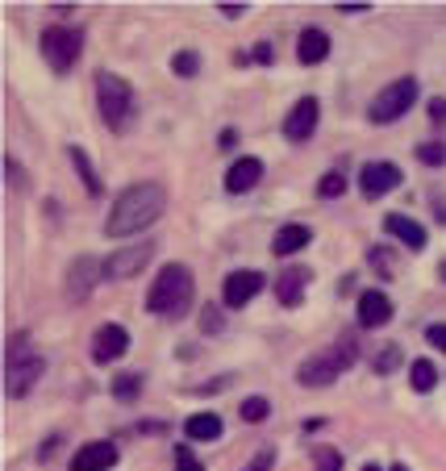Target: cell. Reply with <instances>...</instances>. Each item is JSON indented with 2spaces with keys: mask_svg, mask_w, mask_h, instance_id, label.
Here are the masks:
<instances>
[{
  "mask_svg": "<svg viewBox=\"0 0 446 471\" xmlns=\"http://www.w3.org/2000/svg\"><path fill=\"white\" fill-rule=\"evenodd\" d=\"M355 359H359V342H355V334H342L334 347H326V351L313 355V359H304L296 380H301L304 388H326V384H334L342 372H350Z\"/></svg>",
  "mask_w": 446,
  "mask_h": 471,
  "instance_id": "4",
  "label": "cell"
},
{
  "mask_svg": "<svg viewBox=\"0 0 446 471\" xmlns=\"http://www.w3.org/2000/svg\"><path fill=\"white\" fill-rule=\"evenodd\" d=\"M267 413H271L267 397H246L242 400V422H267Z\"/></svg>",
  "mask_w": 446,
  "mask_h": 471,
  "instance_id": "26",
  "label": "cell"
},
{
  "mask_svg": "<svg viewBox=\"0 0 446 471\" xmlns=\"http://www.w3.org/2000/svg\"><path fill=\"white\" fill-rule=\"evenodd\" d=\"M409 384H413V392H430V388L438 384V367L430 359H413V367H409Z\"/></svg>",
  "mask_w": 446,
  "mask_h": 471,
  "instance_id": "23",
  "label": "cell"
},
{
  "mask_svg": "<svg viewBox=\"0 0 446 471\" xmlns=\"http://www.w3.org/2000/svg\"><path fill=\"white\" fill-rule=\"evenodd\" d=\"M313 459H317V471H342V455L334 447H322Z\"/></svg>",
  "mask_w": 446,
  "mask_h": 471,
  "instance_id": "31",
  "label": "cell"
},
{
  "mask_svg": "<svg viewBox=\"0 0 446 471\" xmlns=\"http://www.w3.org/2000/svg\"><path fill=\"white\" fill-rule=\"evenodd\" d=\"M392 321V301H388L384 292H363L359 296V326L363 330H380Z\"/></svg>",
  "mask_w": 446,
  "mask_h": 471,
  "instance_id": "15",
  "label": "cell"
},
{
  "mask_svg": "<svg viewBox=\"0 0 446 471\" xmlns=\"http://www.w3.org/2000/svg\"><path fill=\"white\" fill-rule=\"evenodd\" d=\"M4 167H9V184L13 188H25V171H21V163H17V158H4Z\"/></svg>",
  "mask_w": 446,
  "mask_h": 471,
  "instance_id": "34",
  "label": "cell"
},
{
  "mask_svg": "<svg viewBox=\"0 0 446 471\" xmlns=\"http://www.w3.org/2000/svg\"><path fill=\"white\" fill-rule=\"evenodd\" d=\"M117 463V447L113 442H84V447L72 455L67 471H109Z\"/></svg>",
  "mask_w": 446,
  "mask_h": 471,
  "instance_id": "13",
  "label": "cell"
},
{
  "mask_svg": "<svg viewBox=\"0 0 446 471\" xmlns=\"http://www.w3.org/2000/svg\"><path fill=\"white\" fill-rule=\"evenodd\" d=\"M205 330H218V309H213V304L205 309Z\"/></svg>",
  "mask_w": 446,
  "mask_h": 471,
  "instance_id": "39",
  "label": "cell"
},
{
  "mask_svg": "<svg viewBox=\"0 0 446 471\" xmlns=\"http://www.w3.org/2000/svg\"><path fill=\"white\" fill-rule=\"evenodd\" d=\"M367 263L375 267V276H380V279H397V271H400L397 254L388 251V246H372V254H367Z\"/></svg>",
  "mask_w": 446,
  "mask_h": 471,
  "instance_id": "24",
  "label": "cell"
},
{
  "mask_svg": "<svg viewBox=\"0 0 446 471\" xmlns=\"http://www.w3.org/2000/svg\"><path fill=\"white\" fill-rule=\"evenodd\" d=\"M413 100H417V80H413V75H400V80H392V84L372 100L367 117H372L375 125H388V121L405 117V113L413 109Z\"/></svg>",
  "mask_w": 446,
  "mask_h": 471,
  "instance_id": "6",
  "label": "cell"
},
{
  "mask_svg": "<svg viewBox=\"0 0 446 471\" xmlns=\"http://www.w3.org/2000/svg\"><path fill=\"white\" fill-rule=\"evenodd\" d=\"M384 230L392 234L397 242H405L409 251H422V246H425V230H422V226H417L413 218H405V213H388V218H384Z\"/></svg>",
  "mask_w": 446,
  "mask_h": 471,
  "instance_id": "20",
  "label": "cell"
},
{
  "mask_svg": "<svg viewBox=\"0 0 446 471\" xmlns=\"http://www.w3.org/2000/svg\"><path fill=\"white\" fill-rule=\"evenodd\" d=\"M263 180V158H238L234 167H229V176H226V188L229 193H251L254 184Z\"/></svg>",
  "mask_w": 446,
  "mask_h": 471,
  "instance_id": "18",
  "label": "cell"
},
{
  "mask_svg": "<svg viewBox=\"0 0 446 471\" xmlns=\"http://www.w3.org/2000/svg\"><path fill=\"white\" fill-rule=\"evenodd\" d=\"M42 372H47V363L38 359V355L17 359V363H4V392H9L13 400L30 397V392L38 388V380H42Z\"/></svg>",
  "mask_w": 446,
  "mask_h": 471,
  "instance_id": "9",
  "label": "cell"
},
{
  "mask_svg": "<svg viewBox=\"0 0 446 471\" xmlns=\"http://www.w3.org/2000/svg\"><path fill=\"white\" fill-rule=\"evenodd\" d=\"M67 155H72L75 171H80V184H84V193H88V196H100V193H105V184H100V176L92 171V163H88V155H84V150H80V146H72Z\"/></svg>",
  "mask_w": 446,
  "mask_h": 471,
  "instance_id": "22",
  "label": "cell"
},
{
  "mask_svg": "<svg viewBox=\"0 0 446 471\" xmlns=\"http://www.w3.org/2000/svg\"><path fill=\"white\" fill-rule=\"evenodd\" d=\"M317 117H322L317 97H301L288 109V117H284V138H288V142H309L317 130Z\"/></svg>",
  "mask_w": 446,
  "mask_h": 471,
  "instance_id": "10",
  "label": "cell"
},
{
  "mask_svg": "<svg viewBox=\"0 0 446 471\" xmlns=\"http://www.w3.org/2000/svg\"><path fill=\"white\" fill-rule=\"evenodd\" d=\"M400 180H405V171L397 163H363V171H359V188L367 201H380L384 193L400 188Z\"/></svg>",
  "mask_w": 446,
  "mask_h": 471,
  "instance_id": "11",
  "label": "cell"
},
{
  "mask_svg": "<svg viewBox=\"0 0 446 471\" xmlns=\"http://www.w3.org/2000/svg\"><path fill=\"white\" fill-rule=\"evenodd\" d=\"M254 59H259V63H271V47H267V42H259V47H254Z\"/></svg>",
  "mask_w": 446,
  "mask_h": 471,
  "instance_id": "38",
  "label": "cell"
},
{
  "mask_svg": "<svg viewBox=\"0 0 446 471\" xmlns=\"http://www.w3.org/2000/svg\"><path fill=\"white\" fill-rule=\"evenodd\" d=\"M42 59L50 63V72H72L75 59H80V50H84V34L72 30V25H50L47 34H42Z\"/></svg>",
  "mask_w": 446,
  "mask_h": 471,
  "instance_id": "5",
  "label": "cell"
},
{
  "mask_svg": "<svg viewBox=\"0 0 446 471\" xmlns=\"http://www.w3.org/2000/svg\"><path fill=\"white\" fill-rule=\"evenodd\" d=\"M171 67H176V75H184V80H193V75L201 72V55H196V50H180Z\"/></svg>",
  "mask_w": 446,
  "mask_h": 471,
  "instance_id": "27",
  "label": "cell"
},
{
  "mask_svg": "<svg viewBox=\"0 0 446 471\" xmlns=\"http://www.w3.org/2000/svg\"><path fill=\"white\" fill-rule=\"evenodd\" d=\"M259 292H263V276L242 267V271H229L226 276V284H221V301H226V309H246Z\"/></svg>",
  "mask_w": 446,
  "mask_h": 471,
  "instance_id": "12",
  "label": "cell"
},
{
  "mask_svg": "<svg viewBox=\"0 0 446 471\" xmlns=\"http://www.w3.org/2000/svg\"><path fill=\"white\" fill-rule=\"evenodd\" d=\"M425 338H430V342L438 347V351L446 355V326H430V330H425Z\"/></svg>",
  "mask_w": 446,
  "mask_h": 471,
  "instance_id": "35",
  "label": "cell"
},
{
  "mask_svg": "<svg viewBox=\"0 0 446 471\" xmlns=\"http://www.w3.org/2000/svg\"><path fill=\"white\" fill-rule=\"evenodd\" d=\"M392 471H409V467H405V463H392Z\"/></svg>",
  "mask_w": 446,
  "mask_h": 471,
  "instance_id": "41",
  "label": "cell"
},
{
  "mask_svg": "<svg viewBox=\"0 0 446 471\" xmlns=\"http://www.w3.org/2000/svg\"><path fill=\"white\" fill-rule=\"evenodd\" d=\"M309 267H292V271H279V279H276V296H279V304H288V309H296V304L304 301V288H309Z\"/></svg>",
  "mask_w": 446,
  "mask_h": 471,
  "instance_id": "16",
  "label": "cell"
},
{
  "mask_svg": "<svg viewBox=\"0 0 446 471\" xmlns=\"http://www.w3.org/2000/svg\"><path fill=\"white\" fill-rule=\"evenodd\" d=\"M163 209H167V193H163V184L155 180H142V184H130L125 193L113 201L109 209V238H133V234L150 230L159 218H163Z\"/></svg>",
  "mask_w": 446,
  "mask_h": 471,
  "instance_id": "1",
  "label": "cell"
},
{
  "mask_svg": "<svg viewBox=\"0 0 446 471\" xmlns=\"http://www.w3.org/2000/svg\"><path fill=\"white\" fill-rule=\"evenodd\" d=\"M150 259H155V242H130V246H121V251H113L109 259H105V276L133 279Z\"/></svg>",
  "mask_w": 446,
  "mask_h": 471,
  "instance_id": "7",
  "label": "cell"
},
{
  "mask_svg": "<svg viewBox=\"0 0 446 471\" xmlns=\"http://www.w3.org/2000/svg\"><path fill=\"white\" fill-rule=\"evenodd\" d=\"M347 193V180L338 176V171H326L322 180H317V196H342Z\"/></svg>",
  "mask_w": 446,
  "mask_h": 471,
  "instance_id": "29",
  "label": "cell"
},
{
  "mask_svg": "<svg viewBox=\"0 0 446 471\" xmlns=\"http://www.w3.org/2000/svg\"><path fill=\"white\" fill-rule=\"evenodd\" d=\"M184 434L193 438V442H218L221 438V417L218 413H193V417L184 422Z\"/></svg>",
  "mask_w": 446,
  "mask_h": 471,
  "instance_id": "21",
  "label": "cell"
},
{
  "mask_svg": "<svg viewBox=\"0 0 446 471\" xmlns=\"http://www.w3.org/2000/svg\"><path fill=\"white\" fill-rule=\"evenodd\" d=\"M193 271L184 263H167L150 284V296H146V309L155 317H167V321H180L188 309H193Z\"/></svg>",
  "mask_w": 446,
  "mask_h": 471,
  "instance_id": "2",
  "label": "cell"
},
{
  "mask_svg": "<svg viewBox=\"0 0 446 471\" xmlns=\"http://www.w3.org/2000/svg\"><path fill=\"white\" fill-rule=\"evenodd\" d=\"M176 471H205V463H196V455L188 447H176Z\"/></svg>",
  "mask_w": 446,
  "mask_h": 471,
  "instance_id": "33",
  "label": "cell"
},
{
  "mask_svg": "<svg viewBox=\"0 0 446 471\" xmlns=\"http://www.w3.org/2000/svg\"><path fill=\"white\" fill-rule=\"evenodd\" d=\"M417 158H422L425 167H438V163H446V146L442 142H422L417 146Z\"/></svg>",
  "mask_w": 446,
  "mask_h": 471,
  "instance_id": "30",
  "label": "cell"
},
{
  "mask_svg": "<svg viewBox=\"0 0 446 471\" xmlns=\"http://www.w3.org/2000/svg\"><path fill=\"white\" fill-rule=\"evenodd\" d=\"M309 242H313V230H309V226H296V221H292V226H279V230H276V238H271V251H276L279 259H288V254L304 251Z\"/></svg>",
  "mask_w": 446,
  "mask_h": 471,
  "instance_id": "19",
  "label": "cell"
},
{
  "mask_svg": "<svg viewBox=\"0 0 446 471\" xmlns=\"http://www.w3.org/2000/svg\"><path fill=\"white\" fill-rule=\"evenodd\" d=\"M218 142H221V146H226V150H229V146L238 142V133H234V130H226V133H221V138H218Z\"/></svg>",
  "mask_w": 446,
  "mask_h": 471,
  "instance_id": "40",
  "label": "cell"
},
{
  "mask_svg": "<svg viewBox=\"0 0 446 471\" xmlns=\"http://www.w3.org/2000/svg\"><path fill=\"white\" fill-rule=\"evenodd\" d=\"M271 463H276V447H263V450H254V459L242 471H271Z\"/></svg>",
  "mask_w": 446,
  "mask_h": 471,
  "instance_id": "32",
  "label": "cell"
},
{
  "mask_svg": "<svg viewBox=\"0 0 446 471\" xmlns=\"http://www.w3.org/2000/svg\"><path fill=\"white\" fill-rule=\"evenodd\" d=\"M400 359H405V355H400V347H397V342H384V351L375 355V372H380V375H388V372H392V367H397Z\"/></svg>",
  "mask_w": 446,
  "mask_h": 471,
  "instance_id": "28",
  "label": "cell"
},
{
  "mask_svg": "<svg viewBox=\"0 0 446 471\" xmlns=\"http://www.w3.org/2000/svg\"><path fill=\"white\" fill-rule=\"evenodd\" d=\"M218 9H221V13H226L229 21H234V17H242V13H246V4H218Z\"/></svg>",
  "mask_w": 446,
  "mask_h": 471,
  "instance_id": "37",
  "label": "cell"
},
{
  "mask_svg": "<svg viewBox=\"0 0 446 471\" xmlns=\"http://www.w3.org/2000/svg\"><path fill=\"white\" fill-rule=\"evenodd\" d=\"M105 276V263L100 259H92V254H84V259H75L72 263V271L63 276V296L72 304H80V301H88V292L97 288V279Z\"/></svg>",
  "mask_w": 446,
  "mask_h": 471,
  "instance_id": "8",
  "label": "cell"
},
{
  "mask_svg": "<svg viewBox=\"0 0 446 471\" xmlns=\"http://www.w3.org/2000/svg\"><path fill=\"white\" fill-rule=\"evenodd\" d=\"M296 59L309 63V67H317L322 59H330V34H326V30L309 25V30L296 38Z\"/></svg>",
  "mask_w": 446,
  "mask_h": 471,
  "instance_id": "17",
  "label": "cell"
},
{
  "mask_svg": "<svg viewBox=\"0 0 446 471\" xmlns=\"http://www.w3.org/2000/svg\"><path fill=\"white\" fill-rule=\"evenodd\" d=\"M125 351H130V334H125L121 326H100L97 330V338H92V359L97 363H113Z\"/></svg>",
  "mask_w": 446,
  "mask_h": 471,
  "instance_id": "14",
  "label": "cell"
},
{
  "mask_svg": "<svg viewBox=\"0 0 446 471\" xmlns=\"http://www.w3.org/2000/svg\"><path fill=\"white\" fill-rule=\"evenodd\" d=\"M442 279H446V263H442Z\"/></svg>",
  "mask_w": 446,
  "mask_h": 471,
  "instance_id": "43",
  "label": "cell"
},
{
  "mask_svg": "<svg viewBox=\"0 0 446 471\" xmlns=\"http://www.w3.org/2000/svg\"><path fill=\"white\" fill-rule=\"evenodd\" d=\"M430 117H434L438 125L446 121V100H442V97H434V100H430Z\"/></svg>",
  "mask_w": 446,
  "mask_h": 471,
  "instance_id": "36",
  "label": "cell"
},
{
  "mask_svg": "<svg viewBox=\"0 0 446 471\" xmlns=\"http://www.w3.org/2000/svg\"><path fill=\"white\" fill-rule=\"evenodd\" d=\"M97 109L105 117L113 133H130L133 121H138V100H133V88L113 72L97 75Z\"/></svg>",
  "mask_w": 446,
  "mask_h": 471,
  "instance_id": "3",
  "label": "cell"
},
{
  "mask_svg": "<svg viewBox=\"0 0 446 471\" xmlns=\"http://www.w3.org/2000/svg\"><path fill=\"white\" fill-rule=\"evenodd\" d=\"M138 392H142V375L138 372H121L117 380H113V397L125 405V400H138Z\"/></svg>",
  "mask_w": 446,
  "mask_h": 471,
  "instance_id": "25",
  "label": "cell"
},
{
  "mask_svg": "<svg viewBox=\"0 0 446 471\" xmlns=\"http://www.w3.org/2000/svg\"><path fill=\"white\" fill-rule=\"evenodd\" d=\"M363 471H380V467H375V463H367V467H363Z\"/></svg>",
  "mask_w": 446,
  "mask_h": 471,
  "instance_id": "42",
  "label": "cell"
}]
</instances>
